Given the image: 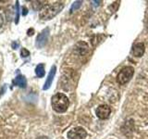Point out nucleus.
Segmentation results:
<instances>
[{"instance_id":"nucleus-1","label":"nucleus","mask_w":148,"mask_h":139,"mask_svg":"<svg viewBox=\"0 0 148 139\" xmlns=\"http://www.w3.org/2000/svg\"><path fill=\"white\" fill-rule=\"evenodd\" d=\"M63 8H64V4L62 2H55L49 5H45L43 8L40 9L39 17L40 19L45 21L51 20L55 16H57L62 10Z\"/></svg>"},{"instance_id":"nucleus-2","label":"nucleus","mask_w":148,"mask_h":139,"mask_svg":"<svg viewBox=\"0 0 148 139\" xmlns=\"http://www.w3.org/2000/svg\"><path fill=\"white\" fill-rule=\"evenodd\" d=\"M51 104H52V108L55 111L58 113H62L68 109L69 101L68 96L64 95L63 93H57L51 99Z\"/></svg>"},{"instance_id":"nucleus-3","label":"nucleus","mask_w":148,"mask_h":139,"mask_svg":"<svg viewBox=\"0 0 148 139\" xmlns=\"http://www.w3.org/2000/svg\"><path fill=\"white\" fill-rule=\"evenodd\" d=\"M133 73H134V69L132 67H130V66L124 67L118 74L117 82L119 85H125V83H127L131 80Z\"/></svg>"},{"instance_id":"nucleus-4","label":"nucleus","mask_w":148,"mask_h":139,"mask_svg":"<svg viewBox=\"0 0 148 139\" xmlns=\"http://www.w3.org/2000/svg\"><path fill=\"white\" fill-rule=\"evenodd\" d=\"M87 136V133L82 127H75L68 133L69 139H84Z\"/></svg>"},{"instance_id":"nucleus-5","label":"nucleus","mask_w":148,"mask_h":139,"mask_svg":"<svg viewBox=\"0 0 148 139\" xmlns=\"http://www.w3.org/2000/svg\"><path fill=\"white\" fill-rule=\"evenodd\" d=\"M48 37H49V29L48 28H45V30L42 31L40 34H38L36 38V46L39 48L44 47L45 45V44L47 43V40H48Z\"/></svg>"},{"instance_id":"nucleus-6","label":"nucleus","mask_w":148,"mask_h":139,"mask_svg":"<svg viewBox=\"0 0 148 139\" xmlns=\"http://www.w3.org/2000/svg\"><path fill=\"white\" fill-rule=\"evenodd\" d=\"M111 113V109L108 105H100L96 109V115L97 117L101 120H106L109 117V115Z\"/></svg>"},{"instance_id":"nucleus-7","label":"nucleus","mask_w":148,"mask_h":139,"mask_svg":"<svg viewBox=\"0 0 148 139\" xmlns=\"http://www.w3.org/2000/svg\"><path fill=\"white\" fill-rule=\"evenodd\" d=\"M56 71H57V67H56V66H53L52 68H51L48 76H47V78H46V81L45 83V85L43 87L44 90H47V89H49V88H50L51 85H52V83H53L54 77L56 75Z\"/></svg>"},{"instance_id":"nucleus-8","label":"nucleus","mask_w":148,"mask_h":139,"mask_svg":"<svg viewBox=\"0 0 148 139\" xmlns=\"http://www.w3.org/2000/svg\"><path fill=\"white\" fill-rule=\"evenodd\" d=\"M143 52H145V45L143 43H138L133 46L132 54L136 57H142Z\"/></svg>"},{"instance_id":"nucleus-9","label":"nucleus","mask_w":148,"mask_h":139,"mask_svg":"<svg viewBox=\"0 0 148 139\" xmlns=\"http://www.w3.org/2000/svg\"><path fill=\"white\" fill-rule=\"evenodd\" d=\"M13 83L21 88H25L27 85V80L23 75H18L15 79H14Z\"/></svg>"},{"instance_id":"nucleus-10","label":"nucleus","mask_w":148,"mask_h":139,"mask_svg":"<svg viewBox=\"0 0 148 139\" xmlns=\"http://www.w3.org/2000/svg\"><path fill=\"white\" fill-rule=\"evenodd\" d=\"M35 73H36L37 77H39V78H42L45 76V65L43 63L37 65V67L35 69Z\"/></svg>"},{"instance_id":"nucleus-11","label":"nucleus","mask_w":148,"mask_h":139,"mask_svg":"<svg viewBox=\"0 0 148 139\" xmlns=\"http://www.w3.org/2000/svg\"><path fill=\"white\" fill-rule=\"evenodd\" d=\"M82 1H76V2H74L72 4V6H71V12H74L75 10H77V9H79V8L82 6Z\"/></svg>"},{"instance_id":"nucleus-12","label":"nucleus","mask_w":148,"mask_h":139,"mask_svg":"<svg viewBox=\"0 0 148 139\" xmlns=\"http://www.w3.org/2000/svg\"><path fill=\"white\" fill-rule=\"evenodd\" d=\"M18 18H20V5H18V1H17L16 2V18H15L16 23L18 22Z\"/></svg>"},{"instance_id":"nucleus-13","label":"nucleus","mask_w":148,"mask_h":139,"mask_svg":"<svg viewBox=\"0 0 148 139\" xmlns=\"http://www.w3.org/2000/svg\"><path fill=\"white\" fill-rule=\"evenodd\" d=\"M21 55L22 58H27V57H29V56H30V52L26 48L22 47L21 51Z\"/></svg>"},{"instance_id":"nucleus-14","label":"nucleus","mask_w":148,"mask_h":139,"mask_svg":"<svg viewBox=\"0 0 148 139\" xmlns=\"http://www.w3.org/2000/svg\"><path fill=\"white\" fill-rule=\"evenodd\" d=\"M21 10H22V15L23 16H25V15H27V13H28V9L25 8V7H23L22 8V9H21Z\"/></svg>"},{"instance_id":"nucleus-15","label":"nucleus","mask_w":148,"mask_h":139,"mask_svg":"<svg viewBox=\"0 0 148 139\" xmlns=\"http://www.w3.org/2000/svg\"><path fill=\"white\" fill-rule=\"evenodd\" d=\"M3 23H4V19H3V16L1 15V14H0V28L2 27Z\"/></svg>"},{"instance_id":"nucleus-16","label":"nucleus","mask_w":148,"mask_h":139,"mask_svg":"<svg viewBox=\"0 0 148 139\" xmlns=\"http://www.w3.org/2000/svg\"><path fill=\"white\" fill-rule=\"evenodd\" d=\"M34 29L28 30V35H32V34H34Z\"/></svg>"},{"instance_id":"nucleus-17","label":"nucleus","mask_w":148,"mask_h":139,"mask_svg":"<svg viewBox=\"0 0 148 139\" xmlns=\"http://www.w3.org/2000/svg\"><path fill=\"white\" fill-rule=\"evenodd\" d=\"M18 43H16V44H15V43H13V44H12V47H13L14 49H15L16 47H18Z\"/></svg>"},{"instance_id":"nucleus-18","label":"nucleus","mask_w":148,"mask_h":139,"mask_svg":"<svg viewBox=\"0 0 148 139\" xmlns=\"http://www.w3.org/2000/svg\"><path fill=\"white\" fill-rule=\"evenodd\" d=\"M36 139H50V138L47 136H40V137H37Z\"/></svg>"}]
</instances>
